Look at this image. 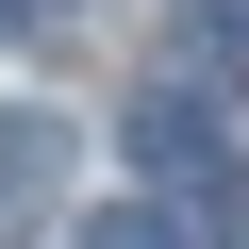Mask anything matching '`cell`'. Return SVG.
Wrapping results in <instances>:
<instances>
[{
  "instance_id": "cell-2",
  "label": "cell",
  "mask_w": 249,
  "mask_h": 249,
  "mask_svg": "<svg viewBox=\"0 0 249 249\" xmlns=\"http://www.w3.org/2000/svg\"><path fill=\"white\" fill-rule=\"evenodd\" d=\"M133 166H216V100H199V83L133 100Z\"/></svg>"
},
{
  "instance_id": "cell-4",
  "label": "cell",
  "mask_w": 249,
  "mask_h": 249,
  "mask_svg": "<svg viewBox=\"0 0 249 249\" xmlns=\"http://www.w3.org/2000/svg\"><path fill=\"white\" fill-rule=\"evenodd\" d=\"M216 232H232V249H249V166H216Z\"/></svg>"
},
{
  "instance_id": "cell-5",
  "label": "cell",
  "mask_w": 249,
  "mask_h": 249,
  "mask_svg": "<svg viewBox=\"0 0 249 249\" xmlns=\"http://www.w3.org/2000/svg\"><path fill=\"white\" fill-rule=\"evenodd\" d=\"M199 34H216V50H249V0H199Z\"/></svg>"
},
{
  "instance_id": "cell-6",
  "label": "cell",
  "mask_w": 249,
  "mask_h": 249,
  "mask_svg": "<svg viewBox=\"0 0 249 249\" xmlns=\"http://www.w3.org/2000/svg\"><path fill=\"white\" fill-rule=\"evenodd\" d=\"M50 17H67V0H0V34H50Z\"/></svg>"
},
{
  "instance_id": "cell-1",
  "label": "cell",
  "mask_w": 249,
  "mask_h": 249,
  "mask_svg": "<svg viewBox=\"0 0 249 249\" xmlns=\"http://www.w3.org/2000/svg\"><path fill=\"white\" fill-rule=\"evenodd\" d=\"M50 199H67V116L17 100V116H0V232H34Z\"/></svg>"
},
{
  "instance_id": "cell-3",
  "label": "cell",
  "mask_w": 249,
  "mask_h": 249,
  "mask_svg": "<svg viewBox=\"0 0 249 249\" xmlns=\"http://www.w3.org/2000/svg\"><path fill=\"white\" fill-rule=\"evenodd\" d=\"M83 249H183V216H150V199H116V216H83Z\"/></svg>"
}]
</instances>
